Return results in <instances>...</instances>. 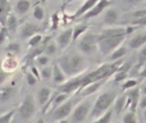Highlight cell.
I'll use <instances>...</instances> for the list:
<instances>
[{
    "label": "cell",
    "mask_w": 146,
    "mask_h": 123,
    "mask_svg": "<svg viewBox=\"0 0 146 123\" xmlns=\"http://www.w3.org/2000/svg\"><path fill=\"white\" fill-rule=\"evenodd\" d=\"M131 67H132L131 62L122 63V65L118 68V70L114 73V81H115V82H121V81L126 80V78L128 77L129 72H131Z\"/></svg>",
    "instance_id": "14"
},
{
    "label": "cell",
    "mask_w": 146,
    "mask_h": 123,
    "mask_svg": "<svg viewBox=\"0 0 146 123\" xmlns=\"http://www.w3.org/2000/svg\"><path fill=\"white\" fill-rule=\"evenodd\" d=\"M59 123H66V122H64V121H62V122H59Z\"/></svg>",
    "instance_id": "54"
},
{
    "label": "cell",
    "mask_w": 146,
    "mask_h": 123,
    "mask_svg": "<svg viewBox=\"0 0 146 123\" xmlns=\"http://www.w3.org/2000/svg\"><path fill=\"white\" fill-rule=\"evenodd\" d=\"M146 44V33H137L131 40L128 41V46L131 49H139L142 48Z\"/></svg>",
    "instance_id": "21"
},
{
    "label": "cell",
    "mask_w": 146,
    "mask_h": 123,
    "mask_svg": "<svg viewBox=\"0 0 146 123\" xmlns=\"http://www.w3.org/2000/svg\"><path fill=\"white\" fill-rule=\"evenodd\" d=\"M111 4L110 0H99L96 3V5L92 8L91 10H88L85 15H83V19H90V18H94L96 15H99L100 13H103V10H105L109 5Z\"/></svg>",
    "instance_id": "11"
},
{
    "label": "cell",
    "mask_w": 146,
    "mask_h": 123,
    "mask_svg": "<svg viewBox=\"0 0 146 123\" xmlns=\"http://www.w3.org/2000/svg\"><path fill=\"white\" fill-rule=\"evenodd\" d=\"M117 96L118 95H117L115 91H105V92L100 94V95L96 98V100L94 101L90 116L92 117V118H99V117H101L106 110L110 109L114 100L117 99Z\"/></svg>",
    "instance_id": "2"
},
{
    "label": "cell",
    "mask_w": 146,
    "mask_h": 123,
    "mask_svg": "<svg viewBox=\"0 0 146 123\" xmlns=\"http://www.w3.org/2000/svg\"><path fill=\"white\" fill-rule=\"evenodd\" d=\"M127 28L124 27H108L101 30L100 37H118V36H126Z\"/></svg>",
    "instance_id": "13"
},
{
    "label": "cell",
    "mask_w": 146,
    "mask_h": 123,
    "mask_svg": "<svg viewBox=\"0 0 146 123\" xmlns=\"http://www.w3.org/2000/svg\"><path fill=\"white\" fill-rule=\"evenodd\" d=\"M73 106H74V100H73V99H68V100L64 101L62 105H59L58 108H55L53 112H50V121H53V122L64 121L68 116H71Z\"/></svg>",
    "instance_id": "6"
},
{
    "label": "cell",
    "mask_w": 146,
    "mask_h": 123,
    "mask_svg": "<svg viewBox=\"0 0 146 123\" xmlns=\"http://www.w3.org/2000/svg\"><path fill=\"white\" fill-rule=\"evenodd\" d=\"M56 64L60 67L66 77H76L80 76L87 67L86 58L80 53H67L58 59Z\"/></svg>",
    "instance_id": "1"
},
{
    "label": "cell",
    "mask_w": 146,
    "mask_h": 123,
    "mask_svg": "<svg viewBox=\"0 0 146 123\" xmlns=\"http://www.w3.org/2000/svg\"><path fill=\"white\" fill-rule=\"evenodd\" d=\"M111 117H113V110L109 109V110H106L103 116L99 117V118L96 119V121H94L92 123H110Z\"/></svg>",
    "instance_id": "30"
},
{
    "label": "cell",
    "mask_w": 146,
    "mask_h": 123,
    "mask_svg": "<svg viewBox=\"0 0 146 123\" xmlns=\"http://www.w3.org/2000/svg\"><path fill=\"white\" fill-rule=\"evenodd\" d=\"M31 73H32V74L37 78V81L40 80V72H38V69L35 67V65H32V67H31Z\"/></svg>",
    "instance_id": "46"
},
{
    "label": "cell",
    "mask_w": 146,
    "mask_h": 123,
    "mask_svg": "<svg viewBox=\"0 0 146 123\" xmlns=\"http://www.w3.org/2000/svg\"><path fill=\"white\" fill-rule=\"evenodd\" d=\"M33 17L37 21H42L44 17H45V10H44V8L40 7V5H36L35 9H33Z\"/></svg>",
    "instance_id": "35"
},
{
    "label": "cell",
    "mask_w": 146,
    "mask_h": 123,
    "mask_svg": "<svg viewBox=\"0 0 146 123\" xmlns=\"http://www.w3.org/2000/svg\"><path fill=\"white\" fill-rule=\"evenodd\" d=\"M82 77H83L82 74L76 76V77H72L69 81H67V82H64L63 85L59 86V92L67 94V95H69V94H73V92H77V91L80 90Z\"/></svg>",
    "instance_id": "8"
},
{
    "label": "cell",
    "mask_w": 146,
    "mask_h": 123,
    "mask_svg": "<svg viewBox=\"0 0 146 123\" xmlns=\"http://www.w3.org/2000/svg\"><path fill=\"white\" fill-rule=\"evenodd\" d=\"M28 46H30V48H37L38 45H40L41 44V40H42V36L40 35V33H36L35 36H32V37L31 39H28Z\"/></svg>",
    "instance_id": "34"
},
{
    "label": "cell",
    "mask_w": 146,
    "mask_h": 123,
    "mask_svg": "<svg viewBox=\"0 0 146 123\" xmlns=\"http://www.w3.org/2000/svg\"><path fill=\"white\" fill-rule=\"evenodd\" d=\"M114 112L117 114H122L127 109V96L126 94L121 96H117V99L114 100Z\"/></svg>",
    "instance_id": "22"
},
{
    "label": "cell",
    "mask_w": 146,
    "mask_h": 123,
    "mask_svg": "<svg viewBox=\"0 0 146 123\" xmlns=\"http://www.w3.org/2000/svg\"><path fill=\"white\" fill-rule=\"evenodd\" d=\"M140 76H141L142 78H146V64H144L140 68Z\"/></svg>",
    "instance_id": "48"
},
{
    "label": "cell",
    "mask_w": 146,
    "mask_h": 123,
    "mask_svg": "<svg viewBox=\"0 0 146 123\" xmlns=\"http://www.w3.org/2000/svg\"><path fill=\"white\" fill-rule=\"evenodd\" d=\"M105 83V81H99V82H95V83H91V85H88V86H86L85 88H82V90L80 91V95L81 96H83V98H87V96H90V95H92L94 92H96V91L99 90V88L101 87V86Z\"/></svg>",
    "instance_id": "20"
},
{
    "label": "cell",
    "mask_w": 146,
    "mask_h": 123,
    "mask_svg": "<svg viewBox=\"0 0 146 123\" xmlns=\"http://www.w3.org/2000/svg\"><path fill=\"white\" fill-rule=\"evenodd\" d=\"M37 112V104H36V100L31 94L25 96V99L22 100L19 108L15 113L18 114V118L22 119V121H30V119L33 118V116Z\"/></svg>",
    "instance_id": "3"
},
{
    "label": "cell",
    "mask_w": 146,
    "mask_h": 123,
    "mask_svg": "<svg viewBox=\"0 0 146 123\" xmlns=\"http://www.w3.org/2000/svg\"><path fill=\"white\" fill-rule=\"evenodd\" d=\"M92 100L87 99V100H83L76 106L72 110L71 117H72V122L73 123H81L83 122L91 113V109H92Z\"/></svg>",
    "instance_id": "5"
},
{
    "label": "cell",
    "mask_w": 146,
    "mask_h": 123,
    "mask_svg": "<svg viewBox=\"0 0 146 123\" xmlns=\"http://www.w3.org/2000/svg\"><path fill=\"white\" fill-rule=\"evenodd\" d=\"M10 10H12V5L9 0H0V25L1 26H5V21L10 14Z\"/></svg>",
    "instance_id": "16"
},
{
    "label": "cell",
    "mask_w": 146,
    "mask_h": 123,
    "mask_svg": "<svg viewBox=\"0 0 146 123\" xmlns=\"http://www.w3.org/2000/svg\"><path fill=\"white\" fill-rule=\"evenodd\" d=\"M8 35H9V32L7 28L4 26H0V46L8 40Z\"/></svg>",
    "instance_id": "40"
},
{
    "label": "cell",
    "mask_w": 146,
    "mask_h": 123,
    "mask_svg": "<svg viewBox=\"0 0 146 123\" xmlns=\"http://www.w3.org/2000/svg\"><path fill=\"white\" fill-rule=\"evenodd\" d=\"M56 50H58V48H56V44L53 43V41H49V43L46 44L45 46H44V54H45L46 57L55 55Z\"/></svg>",
    "instance_id": "29"
},
{
    "label": "cell",
    "mask_w": 146,
    "mask_h": 123,
    "mask_svg": "<svg viewBox=\"0 0 146 123\" xmlns=\"http://www.w3.org/2000/svg\"><path fill=\"white\" fill-rule=\"evenodd\" d=\"M35 123H46V122H45V119H44V118H40V119H37Z\"/></svg>",
    "instance_id": "51"
},
{
    "label": "cell",
    "mask_w": 146,
    "mask_h": 123,
    "mask_svg": "<svg viewBox=\"0 0 146 123\" xmlns=\"http://www.w3.org/2000/svg\"><path fill=\"white\" fill-rule=\"evenodd\" d=\"M31 8V1L30 0H18L15 3V13L18 15H25Z\"/></svg>",
    "instance_id": "24"
},
{
    "label": "cell",
    "mask_w": 146,
    "mask_h": 123,
    "mask_svg": "<svg viewBox=\"0 0 146 123\" xmlns=\"http://www.w3.org/2000/svg\"><path fill=\"white\" fill-rule=\"evenodd\" d=\"M26 81H27V83L30 86H33L37 83V78H36L31 72H27V74H26Z\"/></svg>",
    "instance_id": "42"
},
{
    "label": "cell",
    "mask_w": 146,
    "mask_h": 123,
    "mask_svg": "<svg viewBox=\"0 0 146 123\" xmlns=\"http://www.w3.org/2000/svg\"><path fill=\"white\" fill-rule=\"evenodd\" d=\"M139 108L140 109H146V95H141L140 96V101H139Z\"/></svg>",
    "instance_id": "44"
},
{
    "label": "cell",
    "mask_w": 146,
    "mask_h": 123,
    "mask_svg": "<svg viewBox=\"0 0 146 123\" xmlns=\"http://www.w3.org/2000/svg\"><path fill=\"white\" fill-rule=\"evenodd\" d=\"M126 96H127V109H129V112L136 113L137 108H139L140 96H141L140 88L133 87V88H131V90H127Z\"/></svg>",
    "instance_id": "9"
},
{
    "label": "cell",
    "mask_w": 146,
    "mask_h": 123,
    "mask_svg": "<svg viewBox=\"0 0 146 123\" xmlns=\"http://www.w3.org/2000/svg\"><path fill=\"white\" fill-rule=\"evenodd\" d=\"M117 123H119V122H117Z\"/></svg>",
    "instance_id": "56"
},
{
    "label": "cell",
    "mask_w": 146,
    "mask_h": 123,
    "mask_svg": "<svg viewBox=\"0 0 146 123\" xmlns=\"http://www.w3.org/2000/svg\"><path fill=\"white\" fill-rule=\"evenodd\" d=\"M126 54H127V48L126 46H119V48H117L113 53H110V55H109V61L110 62L121 61Z\"/></svg>",
    "instance_id": "26"
},
{
    "label": "cell",
    "mask_w": 146,
    "mask_h": 123,
    "mask_svg": "<svg viewBox=\"0 0 146 123\" xmlns=\"http://www.w3.org/2000/svg\"><path fill=\"white\" fill-rule=\"evenodd\" d=\"M7 51H8V54H10V55H17V54H19V51H21V45L18 43H15V41L9 43L7 46Z\"/></svg>",
    "instance_id": "31"
},
{
    "label": "cell",
    "mask_w": 146,
    "mask_h": 123,
    "mask_svg": "<svg viewBox=\"0 0 146 123\" xmlns=\"http://www.w3.org/2000/svg\"><path fill=\"white\" fill-rule=\"evenodd\" d=\"M142 116H144V119H145V122H146V109H144V113H142Z\"/></svg>",
    "instance_id": "52"
},
{
    "label": "cell",
    "mask_w": 146,
    "mask_h": 123,
    "mask_svg": "<svg viewBox=\"0 0 146 123\" xmlns=\"http://www.w3.org/2000/svg\"><path fill=\"white\" fill-rule=\"evenodd\" d=\"M72 35H73V28H67L66 31L60 33L56 37V48L60 50H66L69 45L72 44Z\"/></svg>",
    "instance_id": "10"
},
{
    "label": "cell",
    "mask_w": 146,
    "mask_h": 123,
    "mask_svg": "<svg viewBox=\"0 0 146 123\" xmlns=\"http://www.w3.org/2000/svg\"><path fill=\"white\" fill-rule=\"evenodd\" d=\"M5 28L8 30V32H15L18 28V18L15 14H13V13H10L9 15H8L7 21H5Z\"/></svg>",
    "instance_id": "25"
},
{
    "label": "cell",
    "mask_w": 146,
    "mask_h": 123,
    "mask_svg": "<svg viewBox=\"0 0 146 123\" xmlns=\"http://www.w3.org/2000/svg\"><path fill=\"white\" fill-rule=\"evenodd\" d=\"M51 96V90L49 87H41L40 90L37 91V103L40 106H45L46 104L49 103Z\"/></svg>",
    "instance_id": "17"
},
{
    "label": "cell",
    "mask_w": 146,
    "mask_h": 123,
    "mask_svg": "<svg viewBox=\"0 0 146 123\" xmlns=\"http://www.w3.org/2000/svg\"><path fill=\"white\" fill-rule=\"evenodd\" d=\"M9 76V73L4 72V70H0V83H3L5 80H7V77Z\"/></svg>",
    "instance_id": "47"
},
{
    "label": "cell",
    "mask_w": 146,
    "mask_h": 123,
    "mask_svg": "<svg viewBox=\"0 0 146 123\" xmlns=\"http://www.w3.org/2000/svg\"><path fill=\"white\" fill-rule=\"evenodd\" d=\"M140 92H141L142 95H146V83L141 86V88H140Z\"/></svg>",
    "instance_id": "50"
},
{
    "label": "cell",
    "mask_w": 146,
    "mask_h": 123,
    "mask_svg": "<svg viewBox=\"0 0 146 123\" xmlns=\"http://www.w3.org/2000/svg\"><path fill=\"white\" fill-rule=\"evenodd\" d=\"M132 17H133V21L141 19V18H145V17H146V8H145V9L135 10V12L132 13Z\"/></svg>",
    "instance_id": "41"
},
{
    "label": "cell",
    "mask_w": 146,
    "mask_h": 123,
    "mask_svg": "<svg viewBox=\"0 0 146 123\" xmlns=\"http://www.w3.org/2000/svg\"><path fill=\"white\" fill-rule=\"evenodd\" d=\"M144 64H146V44L141 48V50H140V54H139V65H137V67L141 68Z\"/></svg>",
    "instance_id": "37"
},
{
    "label": "cell",
    "mask_w": 146,
    "mask_h": 123,
    "mask_svg": "<svg viewBox=\"0 0 146 123\" xmlns=\"http://www.w3.org/2000/svg\"><path fill=\"white\" fill-rule=\"evenodd\" d=\"M38 31V26L35 25V23L27 22L19 28V37L23 39V40H27V39H31L32 36H35Z\"/></svg>",
    "instance_id": "12"
},
{
    "label": "cell",
    "mask_w": 146,
    "mask_h": 123,
    "mask_svg": "<svg viewBox=\"0 0 146 123\" xmlns=\"http://www.w3.org/2000/svg\"><path fill=\"white\" fill-rule=\"evenodd\" d=\"M99 0H86L85 3L82 4V7L80 8V9L77 10V12L74 13V15H73V18H78V17H83V15L86 14V13L88 12V10H91L96 5V3H98Z\"/></svg>",
    "instance_id": "23"
},
{
    "label": "cell",
    "mask_w": 146,
    "mask_h": 123,
    "mask_svg": "<svg viewBox=\"0 0 146 123\" xmlns=\"http://www.w3.org/2000/svg\"><path fill=\"white\" fill-rule=\"evenodd\" d=\"M51 76H53V68L46 65V67H42L40 70V78L42 80H50Z\"/></svg>",
    "instance_id": "33"
},
{
    "label": "cell",
    "mask_w": 146,
    "mask_h": 123,
    "mask_svg": "<svg viewBox=\"0 0 146 123\" xmlns=\"http://www.w3.org/2000/svg\"><path fill=\"white\" fill-rule=\"evenodd\" d=\"M132 25H136V26H146V17H145V18H141V19L132 21Z\"/></svg>",
    "instance_id": "45"
},
{
    "label": "cell",
    "mask_w": 146,
    "mask_h": 123,
    "mask_svg": "<svg viewBox=\"0 0 146 123\" xmlns=\"http://www.w3.org/2000/svg\"><path fill=\"white\" fill-rule=\"evenodd\" d=\"M118 18H119V14H118V12H117V9L110 8V9H108L105 12V14H104V23L110 26V27H113V26L118 22Z\"/></svg>",
    "instance_id": "19"
},
{
    "label": "cell",
    "mask_w": 146,
    "mask_h": 123,
    "mask_svg": "<svg viewBox=\"0 0 146 123\" xmlns=\"http://www.w3.org/2000/svg\"><path fill=\"white\" fill-rule=\"evenodd\" d=\"M14 114H15L14 109L7 112V113H4V114H1V116H0V123H10L12 119H13V117H14Z\"/></svg>",
    "instance_id": "36"
},
{
    "label": "cell",
    "mask_w": 146,
    "mask_h": 123,
    "mask_svg": "<svg viewBox=\"0 0 146 123\" xmlns=\"http://www.w3.org/2000/svg\"><path fill=\"white\" fill-rule=\"evenodd\" d=\"M72 1H76V0H68L67 3H72ZM85 1H86V0H85Z\"/></svg>",
    "instance_id": "53"
},
{
    "label": "cell",
    "mask_w": 146,
    "mask_h": 123,
    "mask_svg": "<svg viewBox=\"0 0 146 123\" xmlns=\"http://www.w3.org/2000/svg\"><path fill=\"white\" fill-rule=\"evenodd\" d=\"M122 123H139L137 121V116L136 113H133V112H126L123 116V118H122Z\"/></svg>",
    "instance_id": "32"
},
{
    "label": "cell",
    "mask_w": 146,
    "mask_h": 123,
    "mask_svg": "<svg viewBox=\"0 0 146 123\" xmlns=\"http://www.w3.org/2000/svg\"><path fill=\"white\" fill-rule=\"evenodd\" d=\"M126 36H118V37H100L98 35V49L99 53L103 57L113 53L117 48L122 45Z\"/></svg>",
    "instance_id": "4"
},
{
    "label": "cell",
    "mask_w": 146,
    "mask_h": 123,
    "mask_svg": "<svg viewBox=\"0 0 146 123\" xmlns=\"http://www.w3.org/2000/svg\"><path fill=\"white\" fill-rule=\"evenodd\" d=\"M78 48L85 54H94L98 50V35L94 33H86L80 40Z\"/></svg>",
    "instance_id": "7"
},
{
    "label": "cell",
    "mask_w": 146,
    "mask_h": 123,
    "mask_svg": "<svg viewBox=\"0 0 146 123\" xmlns=\"http://www.w3.org/2000/svg\"><path fill=\"white\" fill-rule=\"evenodd\" d=\"M58 25H59V15L55 13V14L51 15V31H55L58 28Z\"/></svg>",
    "instance_id": "43"
},
{
    "label": "cell",
    "mask_w": 146,
    "mask_h": 123,
    "mask_svg": "<svg viewBox=\"0 0 146 123\" xmlns=\"http://www.w3.org/2000/svg\"><path fill=\"white\" fill-rule=\"evenodd\" d=\"M88 30V26L85 25V23H82V25H78L76 26L74 28H73V35H72V41H76L78 37H80L82 33H85L86 31Z\"/></svg>",
    "instance_id": "28"
},
{
    "label": "cell",
    "mask_w": 146,
    "mask_h": 123,
    "mask_svg": "<svg viewBox=\"0 0 146 123\" xmlns=\"http://www.w3.org/2000/svg\"><path fill=\"white\" fill-rule=\"evenodd\" d=\"M36 63H37V65H40V67H46V65L49 64V57H46L45 54H41V55H38L37 58H36Z\"/></svg>",
    "instance_id": "39"
},
{
    "label": "cell",
    "mask_w": 146,
    "mask_h": 123,
    "mask_svg": "<svg viewBox=\"0 0 146 123\" xmlns=\"http://www.w3.org/2000/svg\"><path fill=\"white\" fill-rule=\"evenodd\" d=\"M51 78H53L54 85H56V86L63 85V83L67 81L66 74L63 73V70L60 69V67H59L58 64H55L53 67V76H51Z\"/></svg>",
    "instance_id": "18"
},
{
    "label": "cell",
    "mask_w": 146,
    "mask_h": 123,
    "mask_svg": "<svg viewBox=\"0 0 146 123\" xmlns=\"http://www.w3.org/2000/svg\"><path fill=\"white\" fill-rule=\"evenodd\" d=\"M14 87L13 86H7V87H4V88H1L0 90V101H8V100H10V99L14 96Z\"/></svg>",
    "instance_id": "27"
},
{
    "label": "cell",
    "mask_w": 146,
    "mask_h": 123,
    "mask_svg": "<svg viewBox=\"0 0 146 123\" xmlns=\"http://www.w3.org/2000/svg\"><path fill=\"white\" fill-rule=\"evenodd\" d=\"M126 1L131 5H137V4H140V3H142L144 0H126Z\"/></svg>",
    "instance_id": "49"
},
{
    "label": "cell",
    "mask_w": 146,
    "mask_h": 123,
    "mask_svg": "<svg viewBox=\"0 0 146 123\" xmlns=\"http://www.w3.org/2000/svg\"><path fill=\"white\" fill-rule=\"evenodd\" d=\"M145 7H146V1H145Z\"/></svg>",
    "instance_id": "55"
},
{
    "label": "cell",
    "mask_w": 146,
    "mask_h": 123,
    "mask_svg": "<svg viewBox=\"0 0 146 123\" xmlns=\"http://www.w3.org/2000/svg\"><path fill=\"white\" fill-rule=\"evenodd\" d=\"M17 67H18L17 59L14 58V55H10V54H8V57L1 63V70L9 73V74L13 72V70H15V68Z\"/></svg>",
    "instance_id": "15"
},
{
    "label": "cell",
    "mask_w": 146,
    "mask_h": 123,
    "mask_svg": "<svg viewBox=\"0 0 146 123\" xmlns=\"http://www.w3.org/2000/svg\"><path fill=\"white\" fill-rule=\"evenodd\" d=\"M137 83H139V81L137 80H127L126 82H123V85H122V88L123 90H131V88H133V87H137Z\"/></svg>",
    "instance_id": "38"
}]
</instances>
